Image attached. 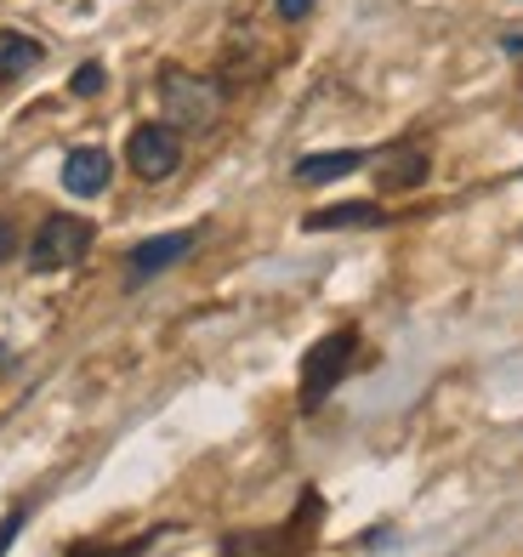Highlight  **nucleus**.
Here are the masks:
<instances>
[{"label":"nucleus","instance_id":"f257e3e1","mask_svg":"<svg viewBox=\"0 0 523 557\" xmlns=\"http://www.w3.org/2000/svg\"><path fill=\"white\" fill-rule=\"evenodd\" d=\"M160 109H165V125H177V132H211L228 109V86L216 81V74H194V69H177L165 63L160 69Z\"/></svg>","mask_w":523,"mask_h":557},{"label":"nucleus","instance_id":"f03ea898","mask_svg":"<svg viewBox=\"0 0 523 557\" xmlns=\"http://www.w3.org/2000/svg\"><path fill=\"white\" fill-rule=\"evenodd\" d=\"M353 352H359V331H331V336H319L313 347H308V359H302V410H319L331 393H336V382L347 370H353Z\"/></svg>","mask_w":523,"mask_h":557},{"label":"nucleus","instance_id":"7ed1b4c3","mask_svg":"<svg viewBox=\"0 0 523 557\" xmlns=\"http://www.w3.org/2000/svg\"><path fill=\"white\" fill-rule=\"evenodd\" d=\"M91 239H97V227H91L86 216H63V211L46 216V222L35 227L29 268H35V273H63V268H74V262H86Z\"/></svg>","mask_w":523,"mask_h":557},{"label":"nucleus","instance_id":"20e7f679","mask_svg":"<svg viewBox=\"0 0 523 557\" xmlns=\"http://www.w3.org/2000/svg\"><path fill=\"white\" fill-rule=\"evenodd\" d=\"M126 160H132V171L142 176V183H165V176L183 165V132L165 125V120H142L126 137Z\"/></svg>","mask_w":523,"mask_h":557},{"label":"nucleus","instance_id":"39448f33","mask_svg":"<svg viewBox=\"0 0 523 557\" xmlns=\"http://www.w3.org/2000/svg\"><path fill=\"white\" fill-rule=\"evenodd\" d=\"M325 512V506H319V495L308 490L302 495V512H296V523H285V529H257V535H228L222 541V557H302V541L308 535V523Z\"/></svg>","mask_w":523,"mask_h":557},{"label":"nucleus","instance_id":"423d86ee","mask_svg":"<svg viewBox=\"0 0 523 557\" xmlns=\"http://www.w3.org/2000/svg\"><path fill=\"white\" fill-rule=\"evenodd\" d=\"M194 245H199V227H177V234H154V239L132 245V257H126V285L137 290V285H148V278L171 273Z\"/></svg>","mask_w":523,"mask_h":557},{"label":"nucleus","instance_id":"0eeeda50","mask_svg":"<svg viewBox=\"0 0 523 557\" xmlns=\"http://www.w3.org/2000/svg\"><path fill=\"white\" fill-rule=\"evenodd\" d=\"M427 171H433L427 148L410 143V137H398V143H387L382 154H376V188L382 194H410V188L427 183Z\"/></svg>","mask_w":523,"mask_h":557},{"label":"nucleus","instance_id":"6e6552de","mask_svg":"<svg viewBox=\"0 0 523 557\" xmlns=\"http://www.w3.org/2000/svg\"><path fill=\"white\" fill-rule=\"evenodd\" d=\"M114 183V160H109V148H69V160H63V188L74 199H97V194H109Z\"/></svg>","mask_w":523,"mask_h":557},{"label":"nucleus","instance_id":"1a4fd4ad","mask_svg":"<svg viewBox=\"0 0 523 557\" xmlns=\"http://www.w3.org/2000/svg\"><path fill=\"white\" fill-rule=\"evenodd\" d=\"M308 234H347V227H387V206L376 199H341V206H325V211H308L302 216Z\"/></svg>","mask_w":523,"mask_h":557},{"label":"nucleus","instance_id":"9d476101","mask_svg":"<svg viewBox=\"0 0 523 557\" xmlns=\"http://www.w3.org/2000/svg\"><path fill=\"white\" fill-rule=\"evenodd\" d=\"M370 154H359V148H336V154H308V160H296V183L302 188H319V183H336V176H353Z\"/></svg>","mask_w":523,"mask_h":557},{"label":"nucleus","instance_id":"9b49d317","mask_svg":"<svg viewBox=\"0 0 523 557\" xmlns=\"http://www.w3.org/2000/svg\"><path fill=\"white\" fill-rule=\"evenodd\" d=\"M46 58V46L23 29H0V86L7 81H23V74H35Z\"/></svg>","mask_w":523,"mask_h":557},{"label":"nucleus","instance_id":"f8f14e48","mask_svg":"<svg viewBox=\"0 0 523 557\" xmlns=\"http://www.w3.org/2000/svg\"><path fill=\"white\" fill-rule=\"evenodd\" d=\"M103 86H109V69L103 63H80L69 74V91L74 97H103Z\"/></svg>","mask_w":523,"mask_h":557},{"label":"nucleus","instance_id":"ddd939ff","mask_svg":"<svg viewBox=\"0 0 523 557\" xmlns=\"http://www.w3.org/2000/svg\"><path fill=\"white\" fill-rule=\"evenodd\" d=\"M313 7H319V0H273V12H279L285 23H308Z\"/></svg>","mask_w":523,"mask_h":557},{"label":"nucleus","instance_id":"4468645a","mask_svg":"<svg viewBox=\"0 0 523 557\" xmlns=\"http://www.w3.org/2000/svg\"><path fill=\"white\" fill-rule=\"evenodd\" d=\"M17 245H23V239H17V222L0 216V262H12V257H17Z\"/></svg>","mask_w":523,"mask_h":557},{"label":"nucleus","instance_id":"2eb2a0df","mask_svg":"<svg viewBox=\"0 0 523 557\" xmlns=\"http://www.w3.org/2000/svg\"><path fill=\"white\" fill-rule=\"evenodd\" d=\"M23 518H29V512H12L7 523H0V552H7V546H12V535H17V529H23Z\"/></svg>","mask_w":523,"mask_h":557},{"label":"nucleus","instance_id":"dca6fc26","mask_svg":"<svg viewBox=\"0 0 523 557\" xmlns=\"http://www.w3.org/2000/svg\"><path fill=\"white\" fill-rule=\"evenodd\" d=\"M501 52L507 58H523V35H501Z\"/></svg>","mask_w":523,"mask_h":557}]
</instances>
